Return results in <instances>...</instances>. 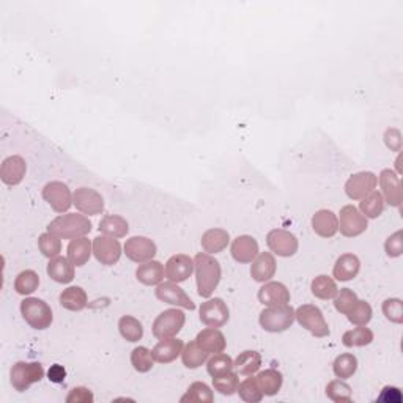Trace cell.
Listing matches in <instances>:
<instances>
[{"instance_id": "6da1fadb", "label": "cell", "mask_w": 403, "mask_h": 403, "mask_svg": "<svg viewBox=\"0 0 403 403\" xmlns=\"http://www.w3.org/2000/svg\"><path fill=\"white\" fill-rule=\"evenodd\" d=\"M194 269L198 297L210 298L218 288L222 278L221 263L207 252H198L194 258Z\"/></svg>"}, {"instance_id": "7a4b0ae2", "label": "cell", "mask_w": 403, "mask_h": 403, "mask_svg": "<svg viewBox=\"0 0 403 403\" xmlns=\"http://www.w3.org/2000/svg\"><path fill=\"white\" fill-rule=\"evenodd\" d=\"M90 230H92V222L87 216L76 213L60 214L47 226V232L56 235L60 239L82 238L88 235Z\"/></svg>"}, {"instance_id": "3957f363", "label": "cell", "mask_w": 403, "mask_h": 403, "mask_svg": "<svg viewBox=\"0 0 403 403\" xmlns=\"http://www.w3.org/2000/svg\"><path fill=\"white\" fill-rule=\"evenodd\" d=\"M21 314L30 328L43 331L52 324L51 306L40 298H26L21 303Z\"/></svg>"}, {"instance_id": "277c9868", "label": "cell", "mask_w": 403, "mask_h": 403, "mask_svg": "<svg viewBox=\"0 0 403 403\" xmlns=\"http://www.w3.org/2000/svg\"><path fill=\"white\" fill-rule=\"evenodd\" d=\"M258 322L268 333H284L294 323V309L288 304L271 306V308L262 310Z\"/></svg>"}, {"instance_id": "5b68a950", "label": "cell", "mask_w": 403, "mask_h": 403, "mask_svg": "<svg viewBox=\"0 0 403 403\" xmlns=\"http://www.w3.org/2000/svg\"><path fill=\"white\" fill-rule=\"evenodd\" d=\"M294 320L318 339L328 338L329 335V324L324 320L322 309L314 304L299 306V308L294 310Z\"/></svg>"}, {"instance_id": "8992f818", "label": "cell", "mask_w": 403, "mask_h": 403, "mask_svg": "<svg viewBox=\"0 0 403 403\" xmlns=\"http://www.w3.org/2000/svg\"><path fill=\"white\" fill-rule=\"evenodd\" d=\"M45 378V369L40 363H24L19 361L10 370L11 386L17 393H26V390L35 383H40Z\"/></svg>"}, {"instance_id": "52a82bcc", "label": "cell", "mask_w": 403, "mask_h": 403, "mask_svg": "<svg viewBox=\"0 0 403 403\" xmlns=\"http://www.w3.org/2000/svg\"><path fill=\"white\" fill-rule=\"evenodd\" d=\"M186 323V315L180 309H167L156 317L153 322V335L158 340L177 338V334L183 329Z\"/></svg>"}, {"instance_id": "ba28073f", "label": "cell", "mask_w": 403, "mask_h": 403, "mask_svg": "<svg viewBox=\"0 0 403 403\" xmlns=\"http://www.w3.org/2000/svg\"><path fill=\"white\" fill-rule=\"evenodd\" d=\"M198 317L200 322L208 328H222L226 326L230 320V310H228L224 299L213 298L208 299L205 303H202L200 309H198Z\"/></svg>"}, {"instance_id": "9c48e42d", "label": "cell", "mask_w": 403, "mask_h": 403, "mask_svg": "<svg viewBox=\"0 0 403 403\" xmlns=\"http://www.w3.org/2000/svg\"><path fill=\"white\" fill-rule=\"evenodd\" d=\"M339 230L347 238H356L363 235L367 227H369V221L365 216L359 212L356 207L345 205L339 213Z\"/></svg>"}, {"instance_id": "30bf717a", "label": "cell", "mask_w": 403, "mask_h": 403, "mask_svg": "<svg viewBox=\"0 0 403 403\" xmlns=\"http://www.w3.org/2000/svg\"><path fill=\"white\" fill-rule=\"evenodd\" d=\"M43 198L56 213H66L73 205V192L63 182H51L43 188Z\"/></svg>"}, {"instance_id": "8fae6325", "label": "cell", "mask_w": 403, "mask_h": 403, "mask_svg": "<svg viewBox=\"0 0 403 403\" xmlns=\"http://www.w3.org/2000/svg\"><path fill=\"white\" fill-rule=\"evenodd\" d=\"M73 205L86 216H98L104 212V198L92 188H77L73 192Z\"/></svg>"}, {"instance_id": "7c38bea8", "label": "cell", "mask_w": 403, "mask_h": 403, "mask_svg": "<svg viewBox=\"0 0 403 403\" xmlns=\"http://www.w3.org/2000/svg\"><path fill=\"white\" fill-rule=\"evenodd\" d=\"M267 244L269 251L278 257H293L298 252V238L284 228H274L267 235Z\"/></svg>"}, {"instance_id": "4fadbf2b", "label": "cell", "mask_w": 403, "mask_h": 403, "mask_svg": "<svg viewBox=\"0 0 403 403\" xmlns=\"http://www.w3.org/2000/svg\"><path fill=\"white\" fill-rule=\"evenodd\" d=\"M122 254V244L118 243L117 238L100 235L93 239V255L104 267H112V264L118 263Z\"/></svg>"}, {"instance_id": "5bb4252c", "label": "cell", "mask_w": 403, "mask_h": 403, "mask_svg": "<svg viewBox=\"0 0 403 403\" xmlns=\"http://www.w3.org/2000/svg\"><path fill=\"white\" fill-rule=\"evenodd\" d=\"M156 298L162 303L175 306V308H182V309H188V310H194L196 304L192 301L182 287H178L175 282H161L156 288Z\"/></svg>"}, {"instance_id": "9a60e30c", "label": "cell", "mask_w": 403, "mask_h": 403, "mask_svg": "<svg viewBox=\"0 0 403 403\" xmlns=\"http://www.w3.org/2000/svg\"><path fill=\"white\" fill-rule=\"evenodd\" d=\"M158 252V248L153 239L147 237H131L125 243V254L134 263H145L153 260V257Z\"/></svg>"}, {"instance_id": "2e32d148", "label": "cell", "mask_w": 403, "mask_h": 403, "mask_svg": "<svg viewBox=\"0 0 403 403\" xmlns=\"http://www.w3.org/2000/svg\"><path fill=\"white\" fill-rule=\"evenodd\" d=\"M378 184V177L374 172H358L347 180L345 194L351 200H361L372 191H375Z\"/></svg>"}, {"instance_id": "e0dca14e", "label": "cell", "mask_w": 403, "mask_h": 403, "mask_svg": "<svg viewBox=\"0 0 403 403\" xmlns=\"http://www.w3.org/2000/svg\"><path fill=\"white\" fill-rule=\"evenodd\" d=\"M194 273V260L186 254L172 255L166 263V278L171 282H184Z\"/></svg>"}, {"instance_id": "ac0fdd59", "label": "cell", "mask_w": 403, "mask_h": 403, "mask_svg": "<svg viewBox=\"0 0 403 403\" xmlns=\"http://www.w3.org/2000/svg\"><path fill=\"white\" fill-rule=\"evenodd\" d=\"M378 183L381 186V196L384 202H388L390 207L399 208L402 203V188L399 175L390 169H383L380 178H378Z\"/></svg>"}, {"instance_id": "d6986e66", "label": "cell", "mask_w": 403, "mask_h": 403, "mask_svg": "<svg viewBox=\"0 0 403 403\" xmlns=\"http://www.w3.org/2000/svg\"><path fill=\"white\" fill-rule=\"evenodd\" d=\"M27 172V164L24 161L22 156H8L7 159L2 162V167H0V178L7 186H17L22 183L24 177H26Z\"/></svg>"}, {"instance_id": "ffe728a7", "label": "cell", "mask_w": 403, "mask_h": 403, "mask_svg": "<svg viewBox=\"0 0 403 403\" xmlns=\"http://www.w3.org/2000/svg\"><path fill=\"white\" fill-rule=\"evenodd\" d=\"M258 301L267 308L271 306H282L290 303V292L282 282H264V285L258 290Z\"/></svg>"}, {"instance_id": "44dd1931", "label": "cell", "mask_w": 403, "mask_h": 403, "mask_svg": "<svg viewBox=\"0 0 403 403\" xmlns=\"http://www.w3.org/2000/svg\"><path fill=\"white\" fill-rule=\"evenodd\" d=\"M230 252L233 260L238 263H252L255 260V257L260 254L257 239L249 237V235H242V237L235 238Z\"/></svg>"}, {"instance_id": "7402d4cb", "label": "cell", "mask_w": 403, "mask_h": 403, "mask_svg": "<svg viewBox=\"0 0 403 403\" xmlns=\"http://www.w3.org/2000/svg\"><path fill=\"white\" fill-rule=\"evenodd\" d=\"M312 228L322 238H333L339 232L338 214L331 210H318L312 216Z\"/></svg>"}, {"instance_id": "603a6c76", "label": "cell", "mask_w": 403, "mask_h": 403, "mask_svg": "<svg viewBox=\"0 0 403 403\" xmlns=\"http://www.w3.org/2000/svg\"><path fill=\"white\" fill-rule=\"evenodd\" d=\"M183 348H184V344H183L182 339L171 338V339L159 340L158 344L155 345L152 353H153V358H155L156 363L171 364L178 356H182Z\"/></svg>"}, {"instance_id": "cb8c5ba5", "label": "cell", "mask_w": 403, "mask_h": 403, "mask_svg": "<svg viewBox=\"0 0 403 403\" xmlns=\"http://www.w3.org/2000/svg\"><path fill=\"white\" fill-rule=\"evenodd\" d=\"M276 274V258L273 252H260L255 257V260L252 262L251 267V276L255 282H264L271 280Z\"/></svg>"}, {"instance_id": "d4e9b609", "label": "cell", "mask_w": 403, "mask_h": 403, "mask_svg": "<svg viewBox=\"0 0 403 403\" xmlns=\"http://www.w3.org/2000/svg\"><path fill=\"white\" fill-rule=\"evenodd\" d=\"M196 344L202 348L203 351L210 354L222 353L227 347L226 335L221 333L218 328H207L200 331L196 338Z\"/></svg>"}, {"instance_id": "484cf974", "label": "cell", "mask_w": 403, "mask_h": 403, "mask_svg": "<svg viewBox=\"0 0 403 403\" xmlns=\"http://www.w3.org/2000/svg\"><path fill=\"white\" fill-rule=\"evenodd\" d=\"M164 276H166L164 264H162L161 262H156V260L141 263L136 269L137 280L147 287L159 285L161 282L164 280Z\"/></svg>"}, {"instance_id": "4316f807", "label": "cell", "mask_w": 403, "mask_h": 403, "mask_svg": "<svg viewBox=\"0 0 403 403\" xmlns=\"http://www.w3.org/2000/svg\"><path fill=\"white\" fill-rule=\"evenodd\" d=\"M47 274L57 284H70L74 279V264L68 257H54L47 263Z\"/></svg>"}, {"instance_id": "83f0119b", "label": "cell", "mask_w": 403, "mask_h": 403, "mask_svg": "<svg viewBox=\"0 0 403 403\" xmlns=\"http://www.w3.org/2000/svg\"><path fill=\"white\" fill-rule=\"evenodd\" d=\"M361 271V262L358 255L344 254L340 255L333 268V276L340 282L353 280Z\"/></svg>"}, {"instance_id": "f1b7e54d", "label": "cell", "mask_w": 403, "mask_h": 403, "mask_svg": "<svg viewBox=\"0 0 403 403\" xmlns=\"http://www.w3.org/2000/svg\"><path fill=\"white\" fill-rule=\"evenodd\" d=\"M92 254H93V243L86 237L71 239L68 248H66V255H68L70 262L77 268L87 264Z\"/></svg>"}, {"instance_id": "f546056e", "label": "cell", "mask_w": 403, "mask_h": 403, "mask_svg": "<svg viewBox=\"0 0 403 403\" xmlns=\"http://www.w3.org/2000/svg\"><path fill=\"white\" fill-rule=\"evenodd\" d=\"M202 248L207 254H221L230 243V235L224 228H210L202 235Z\"/></svg>"}, {"instance_id": "4dcf8cb0", "label": "cell", "mask_w": 403, "mask_h": 403, "mask_svg": "<svg viewBox=\"0 0 403 403\" xmlns=\"http://www.w3.org/2000/svg\"><path fill=\"white\" fill-rule=\"evenodd\" d=\"M58 301L63 309L71 310V312H81L87 308L88 297L82 287L73 285V287L65 288V290L60 293Z\"/></svg>"}, {"instance_id": "1f68e13d", "label": "cell", "mask_w": 403, "mask_h": 403, "mask_svg": "<svg viewBox=\"0 0 403 403\" xmlns=\"http://www.w3.org/2000/svg\"><path fill=\"white\" fill-rule=\"evenodd\" d=\"M262 365V356L258 351L254 350H246L238 354V358L233 361V369L237 370L238 375L249 377L254 375L258 372Z\"/></svg>"}, {"instance_id": "d6a6232c", "label": "cell", "mask_w": 403, "mask_h": 403, "mask_svg": "<svg viewBox=\"0 0 403 403\" xmlns=\"http://www.w3.org/2000/svg\"><path fill=\"white\" fill-rule=\"evenodd\" d=\"M100 232L112 238H125L129 232L128 221L118 214H107L100 222Z\"/></svg>"}, {"instance_id": "836d02e7", "label": "cell", "mask_w": 403, "mask_h": 403, "mask_svg": "<svg viewBox=\"0 0 403 403\" xmlns=\"http://www.w3.org/2000/svg\"><path fill=\"white\" fill-rule=\"evenodd\" d=\"M255 380L258 383V388L262 389L263 395L273 397L280 390L282 383H284V377H282L279 370L267 369L260 372V374L255 377Z\"/></svg>"}, {"instance_id": "e575fe53", "label": "cell", "mask_w": 403, "mask_h": 403, "mask_svg": "<svg viewBox=\"0 0 403 403\" xmlns=\"http://www.w3.org/2000/svg\"><path fill=\"white\" fill-rule=\"evenodd\" d=\"M384 198L380 191H372L359 202V212L363 213L367 219L380 218L384 212Z\"/></svg>"}, {"instance_id": "d590c367", "label": "cell", "mask_w": 403, "mask_h": 403, "mask_svg": "<svg viewBox=\"0 0 403 403\" xmlns=\"http://www.w3.org/2000/svg\"><path fill=\"white\" fill-rule=\"evenodd\" d=\"M310 290L315 298L328 301V299H333L335 294H338L339 288H338V284H335V280L333 278L320 274V276H317L314 280H312Z\"/></svg>"}, {"instance_id": "8d00e7d4", "label": "cell", "mask_w": 403, "mask_h": 403, "mask_svg": "<svg viewBox=\"0 0 403 403\" xmlns=\"http://www.w3.org/2000/svg\"><path fill=\"white\" fill-rule=\"evenodd\" d=\"M374 331L365 326H358L354 329L347 331V333L342 335V344L347 348H354V347H367L374 342Z\"/></svg>"}, {"instance_id": "74e56055", "label": "cell", "mask_w": 403, "mask_h": 403, "mask_svg": "<svg viewBox=\"0 0 403 403\" xmlns=\"http://www.w3.org/2000/svg\"><path fill=\"white\" fill-rule=\"evenodd\" d=\"M334 375L340 378V380H348L351 378L358 370V358L351 353H342L334 359L333 364Z\"/></svg>"}, {"instance_id": "f35d334b", "label": "cell", "mask_w": 403, "mask_h": 403, "mask_svg": "<svg viewBox=\"0 0 403 403\" xmlns=\"http://www.w3.org/2000/svg\"><path fill=\"white\" fill-rule=\"evenodd\" d=\"M208 358L210 353L203 351L202 348L196 344V340L184 345L182 351V361L186 369H198V367L207 363Z\"/></svg>"}, {"instance_id": "ab89813d", "label": "cell", "mask_w": 403, "mask_h": 403, "mask_svg": "<svg viewBox=\"0 0 403 403\" xmlns=\"http://www.w3.org/2000/svg\"><path fill=\"white\" fill-rule=\"evenodd\" d=\"M118 329L122 338L128 342H139L143 338V326L142 323L137 320V318L131 315H125L120 318L118 322Z\"/></svg>"}, {"instance_id": "60d3db41", "label": "cell", "mask_w": 403, "mask_h": 403, "mask_svg": "<svg viewBox=\"0 0 403 403\" xmlns=\"http://www.w3.org/2000/svg\"><path fill=\"white\" fill-rule=\"evenodd\" d=\"M214 400L213 390L210 389L208 384L196 381L186 390V394L180 399V402H189V403H212Z\"/></svg>"}, {"instance_id": "b9f144b4", "label": "cell", "mask_w": 403, "mask_h": 403, "mask_svg": "<svg viewBox=\"0 0 403 403\" xmlns=\"http://www.w3.org/2000/svg\"><path fill=\"white\" fill-rule=\"evenodd\" d=\"M40 287V276L33 271V269H26L16 276L15 280V290L17 294H22V297H27V294H32L33 292H37Z\"/></svg>"}, {"instance_id": "7bdbcfd3", "label": "cell", "mask_w": 403, "mask_h": 403, "mask_svg": "<svg viewBox=\"0 0 403 403\" xmlns=\"http://www.w3.org/2000/svg\"><path fill=\"white\" fill-rule=\"evenodd\" d=\"M345 315L348 322L356 324V326H365V324L370 323L372 317H374V310H372V306L367 303V301L358 299Z\"/></svg>"}, {"instance_id": "ee69618b", "label": "cell", "mask_w": 403, "mask_h": 403, "mask_svg": "<svg viewBox=\"0 0 403 403\" xmlns=\"http://www.w3.org/2000/svg\"><path fill=\"white\" fill-rule=\"evenodd\" d=\"M155 363L156 361L153 358V353L147 347H137L131 351V364L139 374H147V372L152 370Z\"/></svg>"}, {"instance_id": "f6af8a7d", "label": "cell", "mask_w": 403, "mask_h": 403, "mask_svg": "<svg viewBox=\"0 0 403 403\" xmlns=\"http://www.w3.org/2000/svg\"><path fill=\"white\" fill-rule=\"evenodd\" d=\"M238 386H239L238 374H233L232 370L213 377V388L222 395H233L238 390Z\"/></svg>"}, {"instance_id": "bcb514c9", "label": "cell", "mask_w": 403, "mask_h": 403, "mask_svg": "<svg viewBox=\"0 0 403 403\" xmlns=\"http://www.w3.org/2000/svg\"><path fill=\"white\" fill-rule=\"evenodd\" d=\"M237 393L239 394V399L248 403H258L262 402L264 397L262 389L258 388L257 380L252 375H249V378H246L243 383H239Z\"/></svg>"}, {"instance_id": "7dc6e473", "label": "cell", "mask_w": 403, "mask_h": 403, "mask_svg": "<svg viewBox=\"0 0 403 403\" xmlns=\"http://www.w3.org/2000/svg\"><path fill=\"white\" fill-rule=\"evenodd\" d=\"M326 397L333 402H350L353 397L351 386L345 380H333L326 386Z\"/></svg>"}, {"instance_id": "c3c4849f", "label": "cell", "mask_w": 403, "mask_h": 403, "mask_svg": "<svg viewBox=\"0 0 403 403\" xmlns=\"http://www.w3.org/2000/svg\"><path fill=\"white\" fill-rule=\"evenodd\" d=\"M38 249L41 254L51 260L54 257H58L60 252H62V243L56 235L46 232L38 238Z\"/></svg>"}, {"instance_id": "681fc988", "label": "cell", "mask_w": 403, "mask_h": 403, "mask_svg": "<svg viewBox=\"0 0 403 403\" xmlns=\"http://www.w3.org/2000/svg\"><path fill=\"white\" fill-rule=\"evenodd\" d=\"M207 370L212 377L226 374V372L233 370V359L226 353H216L208 359Z\"/></svg>"}, {"instance_id": "f907efd6", "label": "cell", "mask_w": 403, "mask_h": 403, "mask_svg": "<svg viewBox=\"0 0 403 403\" xmlns=\"http://www.w3.org/2000/svg\"><path fill=\"white\" fill-rule=\"evenodd\" d=\"M383 314L390 323H403V303L399 298H389L383 303Z\"/></svg>"}, {"instance_id": "816d5d0a", "label": "cell", "mask_w": 403, "mask_h": 403, "mask_svg": "<svg viewBox=\"0 0 403 403\" xmlns=\"http://www.w3.org/2000/svg\"><path fill=\"white\" fill-rule=\"evenodd\" d=\"M358 301V294L354 293L351 288H342V290L338 292V294L334 297V308L340 314H347L350 310L354 303Z\"/></svg>"}, {"instance_id": "f5cc1de1", "label": "cell", "mask_w": 403, "mask_h": 403, "mask_svg": "<svg viewBox=\"0 0 403 403\" xmlns=\"http://www.w3.org/2000/svg\"><path fill=\"white\" fill-rule=\"evenodd\" d=\"M384 249H386V254L390 258H397L403 254V239H402V232H395L394 235L386 239L384 243Z\"/></svg>"}, {"instance_id": "db71d44e", "label": "cell", "mask_w": 403, "mask_h": 403, "mask_svg": "<svg viewBox=\"0 0 403 403\" xmlns=\"http://www.w3.org/2000/svg\"><path fill=\"white\" fill-rule=\"evenodd\" d=\"M65 400H66V403H92L95 400V397L92 394V390L79 386V388L71 389Z\"/></svg>"}, {"instance_id": "11a10c76", "label": "cell", "mask_w": 403, "mask_h": 403, "mask_svg": "<svg viewBox=\"0 0 403 403\" xmlns=\"http://www.w3.org/2000/svg\"><path fill=\"white\" fill-rule=\"evenodd\" d=\"M384 142H386V147L393 150V152H400L402 132L397 128H389L386 132H384Z\"/></svg>"}, {"instance_id": "9f6ffc18", "label": "cell", "mask_w": 403, "mask_h": 403, "mask_svg": "<svg viewBox=\"0 0 403 403\" xmlns=\"http://www.w3.org/2000/svg\"><path fill=\"white\" fill-rule=\"evenodd\" d=\"M380 402H395V403H399L402 402V393H400V389L399 388H390V386H386L383 389V393L380 395V399H378Z\"/></svg>"}, {"instance_id": "6f0895ef", "label": "cell", "mask_w": 403, "mask_h": 403, "mask_svg": "<svg viewBox=\"0 0 403 403\" xmlns=\"http://www.w3.org/2000/svg\"><path fill=\"white\" fill-rule=\"evenodd\" d=\"M47 377H49V380L52 383H63L65 381V377H66V372L62 365H52L49 372H47Z\"/></svg>"}]
</instances>
